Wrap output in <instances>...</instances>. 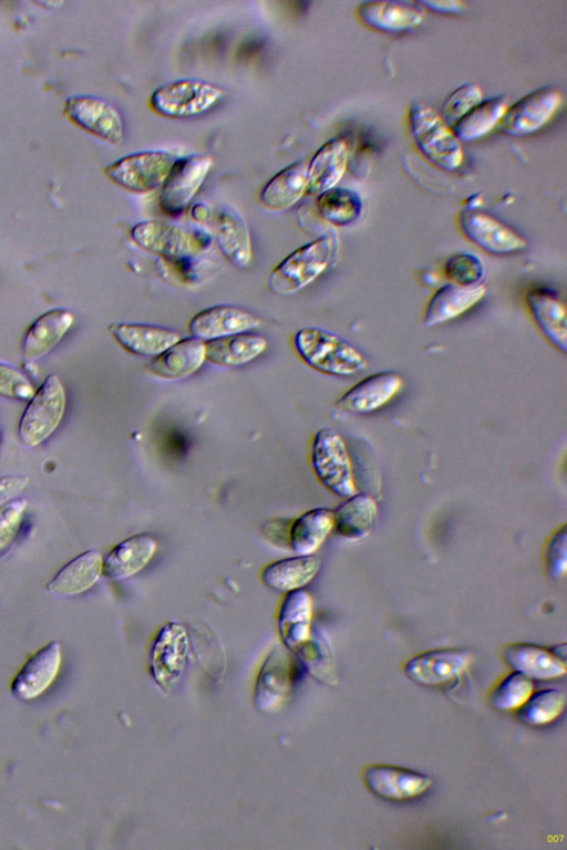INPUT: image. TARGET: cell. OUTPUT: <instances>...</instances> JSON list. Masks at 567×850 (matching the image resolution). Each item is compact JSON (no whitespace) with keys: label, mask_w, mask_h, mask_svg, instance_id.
<instances>
[{"label":"cell","mask_w":567,"mask_h":850,"mask_svg":"<svg viewBox=\"0 0 567 850\" xmlns=\"http://www.w3.org/2000/svg\"><path fill=\"white\" fill-rule=\"evenodd\" d=\"M299 356L313 370L333 375L351 376L364 370L368 361L353 344L326 329L306 326L293 336Z\"/></svg>","instance_id":"1"},{"label":"cell","mask_w":567,"mask_h":850,"mask_svg":"<svg viewBox=\"0 0 567 850\" xmlns=\"http://www.w3.org/2000/svg\"><path fill=\"white\" fill-rule=\"evenodd\" d=\"M409 129L419 152L435 167L453 172L464 159L461 142L432 107L413 102L408 115Z\"/></svg>","instance_id":"2"},{"label":"cell","mask_w":567,"mask_h":850,"mask_svg":"<svg viewBox=\"0 0 567 850\" xmlns=\"http://www.w3.org/2000/svg\"><path fill=\"white\" fill-rule=\"evenodd\" d=\"M333 255L334 242L328 235L301 246L272 269L268 278L269 289L280 296L299 292L328 269Z\"/></svg>","instance_id":"3"},{"label":"cell","mask_w":567,"mask_h":850,"mask_svg":"<svg viewBox=\"0 0 567 850\" xmlns=\"http://www.w3.org/2000/svg\"><path fill=\"white\" fill-rule=\"evenodd\" d=\"M224 96L220 86L199 79H179L158 86L148 106L157 115L173 120L200 116Z\"/></svg>","instance_id":"4"},{"label":"cell","mask_w":567,"mask_h":850,"mask_svg":"<svg viewBox=\"0 0 567 850\" xmlns=\"http://www.w3.org/2000/svg\"><path fill=\"white\" fill-rule=\"evenodd\" d=\"M66 407L64 386L56 374L47 376L24 410L18 428L21 443L37 447L60 426Z\"/></svg>","instance_id":"5"},{"label":"cell","mask_w":567,"mask_h":850,"mask_svg":"<svg viewBox=\"0 0 567 850\" xmlns=\"http://www.w3.org/2000/svg\"><path fill=\"white\" fill-rule=\"evenodd\" d=\"M311 466L320 484L332 494L348 498L357 493L347 445L336 431L321 428L315 434Z\"/></svg>","instance_id":"6"},{"label":"cell","mask_w":567,"mask_h":850,"mask_svg":"<svg viewBox=\"0 0 567 850\" xmlns=\"http://www.w3.org/2000/svg\"><path fill=\"white\" fill-rule=\"evenodd\" d=\"M177 157L166 151L128 154L105 168L106 176L120 187L137 194L161 188Z\"/></svg>","instance_id":"7"},{"label":"cell","mask_w":567,"mask_h":850,"mask_svg":"<svg viewBox=\"0 0 567 850\" xmlns=\"http://www.w3.org/2000/svg\"><path fill=\"white\" fill-rule=\"evenodd\" d=\"M212 157L203 154L177 158L161 187L158 205L169 216L179 215L194 199L210 167Z\"/></svg>","instance_id":"8"},{"label":"cell","mask_w":567,"mask_h":850,"mask_svg":"<svg viewBox=\"0 0 567 850\" xmlns=\"http://www.w3.org/2000/svg\"><path fill=\"white\" fill-rule=\"evenodd\" d=\"M561 101L563 95L557 87L536 89L506 108L498 123V129L509 136L536 133L550 121Z\"/></svg>","instance_id":"9"},{"label":"cell","mask_w":567,"mask_h":850,"mask_svg":"<svg viewBox=\"0 0 567 850\" xmlns=\"http://www.w3.org/2000/svg\"><path fill=\"white\" fill-rule=\"evenodd\" d=\"M457 222L463 235L488 253L512 255L527 246L520 234L488 212L464 209L460 212Z\"/></svg>","instance_id":"10"},{"label":"cell","mask_w":567,"mask_h":850,"mask_svg":"<svg viewBox=\"0 0 567 850\" xmlns=\"http://www.w3.org/2000/svg\"><path fill=\"white\" fill-rule=\"evenodd\" d=\"M64 114L87 133L117 145L124 137V122L118 110L95 96H72L64 103Z\"/></svg>","instance_id":"11"},{"label":"cell","mask_w":567,"mask_h":850,"mask_svg":"<svg viewBox=\"0 0 567 850\" xmlns=\"http://www.w3.org/2000/svg\"><path fill=\"white\" fill-rule=\"evenodd\" d=\"M365 787L375 796L393 801L417 798L432 786L422 773L385 764H371L362 769Z\"/></svg>","instance_id":"12"},{"label":"cell","mask_w":567,"mask_h":850,"mask_svg":"<svg viewBox=\"0 0 567 850\" xmlns=\"http://www.w3.org/2000/svg\"><path fill=\"white\" fill-rule=\"evenodd\" d=\"M471 659V653L465 649L430 650L410 659L404 664L403 671L417 684L437 686L461 675L468 667Z\"/></svg>","instance_id":"13"},{"label":"cell","mask_w":567,"mask_h":850,"mask_svg":"<svg viewBox=\"0 0 567 850\" xmlns=\"http://www.w3.org/2000/svg\"><path fill=\"white\" fill-rule=\"evenodd\" d=\"M404 380L394 371L370 374L352 385L337 401V407L354 415L373 413L386 405L403 387Z\"/></svg>","instance_id":"14"},{"label":"cell","mask_w":567,"mask_h":850,"mask_svg":"<svg viewBox=\"0 0 567 850\" xmlns=\"http://www.w3.org/2000/svg\"><path fill=\"white\" fill-rule=\"evenodd\" d=\"M62 662L59 642L51 641L33 653L13 677L10 690L20 701L39 697L54 682Z\"/></svg>","instance_id":"15"},{"label":"cell","mask_w":567,"mask_h":850,"mask_svg":"<svg viewBox=\"0 0 567 850\" xmlns=\"http://www.w3.org/2000/svg\"><path fill=\"white\" fill-rule=\"evenodd\" d=\"M261 324L251 312L230 304H218L196 313L188 323L190 334L204 342L247 333Z\"/></svg>","instance_id":"16"},{"label":"cell","mask_w":567,"mask_h":850,"mask_svg":"<svg viewBox=\"0 0 567 850\" xmlns=\"http://www.w3.org/2000/svg\"><path fill=\"white\" fill-rule=\"evenodd\" d=\"M188 654L186 630L176 622L165 624L157 634L150 656L154 678L167 688L179 678Z\"/></svg>","instance_id":"17"},{"label":"cell","mask_w":567,"mask_h":850,"mask_svg":"<svg viewBox=\"0 0 567 850\" xmlns=\"http://www.w3.org/2000/svg\"><path fill=\"white\" fill-rule=\"evenodd\" d=\"M131 238L142 249L158 255L168 262L188 258L194 252L190 234L163 220L136 224L131 230Z\"/></svg>","instance_id":"18"},{"label":"cell","mask_w":567,"mask_h":850,"mask_svg":"<svg viewBox=\"0 0 567 850\" xmlns=\"http://www.w3.org/2000/svg\"><path fill=\"white\" fill-rule=\"evenodd\" d=\"M529 313L544 338L563 353L567 349V315L564 301L548 287H533L525 294Z\"/></svg>","instance_id":"19"},{"label":"cell","mask_w":567,"mask_h":850,"mask_svg":"<svg viewBox=\"0 0 567 850\" xmlns=\"http://www.w3.org/2000/svg\"><path fill=\"white\" fill-rule=\"evenodd\" d=\"M359 21L384 33H403L416 29L424 19L423 10L403 1H367L357 8Z\"/></svg>","instance_id":"20"},{"label":"cell","mask_w":567,"mask_h":850,"mask_svg":"<svg viewBox=\"0 0 567 850\" xmlns=\"http://www.w3.org/2000/svg\"><path fill=\"white\" fill-rule=\"evenodd\" d=\"M485 294L486 288L482 283L476 286L446 283L430 298L425 307L423 324L431 328L455 320L480 303Z\"/></svg>","instance_id":"21"},{"label":"cell","mask_w":567,"mask_h":850,"mask_svg":"<svg viewBox=\"0 0 567 850\" xmlns=\"http://www.w3.org/2000/svg\"><path fill=\"white\" fill-rule=\"evenodd\" d=\"M504 662L530 680L548 681L566 673L565 660L548 649L528 643L506 644L501 652Z\"/></svg>","instance_id":"22"},{"label":"cell","mask_w":567,"mask_h":850,"mask_svg":"<svg viewBox=\"0 0 567 850\" xmlns=\"http://www.w3.org/2000/svg\"><path fill=\"white\" fill-rule=\"evenodd\" d=\"M206 361L205 342L194 336L182 338L147 365L148 372L162 380L179 381L196 373Z\"/></svg>","instance_id":"23"},{"label":"cell","mask_w":567,"mask_h":850,"mask_svg":"<svg viewBox=\"0 0 567 850\" xmlns=\"http://www.w3.org/2000/svg\"><path fill=\"white\" fill-rule=\"evenodd\" d=\"M348 144L342 137L327 141L307 164V191L312 195L331 189L341 180L348 163Z\"/></svg>","instance_id":"24"},{"label":"cell","mask_w":567,"mask_h":850,"mask_svg":"<svg viewBox=\"0 0 567 850\" xmlns=\"http://www.w3.org/2000/svg\"><path fill=\"white\" fill-rule=\"evenodd\" d=\"M109 331L124 350L140 356L155 357L182 339L172 329L143 323H113Z\"/></svg>","instance_id":"25"},{"label":"cell","mask_w":567,"mask_h":850,"mask_svg":"<svg viewBox=\"0 0 567 850\" xmlns=\"http://www.w3.org/2000/svg\"><path fill=\"white\" fill-rule=\"evenodd\" d=\"M156 549L157 542L151 535H133L117 543L103 558V574L112 580L133 577L147 566Z\"/></svg>","instance_id":"26"},{"label":"cell","mask_w":567,"mask_h":850,"mask_svg":"<svg viewBox=\"0 0 567 850\" xmlns=\"http://www.w3.org/2000/svg\"><path fill=\"white\" fill-rule=\"evenodd\" d=\"M102 574L101 552L87 550L64 564L48 582L47 590L54 595H78L91 589Z\"/></svg>","instance_id":"27"},{"label":"cell","mask_w":567,"mask_h":850,"mask_svg":"<svg viewBox=\"0 0 567 850\" xmlns=\"http://www.w3.org/2000/svg\"><path fill=\"white\" fill-rule=\"evenodd\" d=\"M74 322L66 309H53L39 317L28 329L22 354L27 361H37L49 354L63 339Z\"/></svg>","instance_id":"28"},{"label":"cell","mask_w":567,"mask_h":850,"mask_svg":"<svg viewBox=\"0 0 567 850\" xmlns=\"http://www.w3.org/2000/svg\"><path fill=\"white\" fill-rule=\"evenodd\" d=\"M216 239L223 256L237 268H245L252 257L251 238L244 217L233 207L223 206L216 217Z\"/></svg>","instance_id":"29"},{"label":"cell","mask_w":567,"mask_h":850,"mask_svg":"<svg viewBox=\"0 0 567 850\" xmlns=\"http://www.w3.org/2000/svg\"><path fill=\"white\" fill-rule=\"evenodd\" d=\"M312 598L302 590L287 592L278 618V628L284 643L291 650H301L310 638Z\"/></svg>","instance_id":"30"},{"label":"cell","mask_w":567,"mask_h":850,"mask_svg":"<svg viewBox=\"0 0 567 850\" xmlns=\"http://www.w3.org/2000/svg\"><path fill=\"white\" fill-rule=\"evenodd\" d=\"M307 193V164L297 160L271 177L260 191L262 205L274 211L293 207Z\"/></svg>","instance_id":"31"},{"label":"cell","mask_w":567,"mask_h":850,"mask_svg":"<svg viewBox=\"0 0 567 850\" xmlns=\"http://www.w3.org/2000/svg\"><path fill=\"white\" fill-rule=\"evenodd\" d=\"M267 340L255 333H240L205 342L206 361L223 367H238L259 357Z\"/></svg>","instance_id":"32"},{"label":"cell","mask_w":567,"mask_h":850,"mask_svg":"<svg viewBox=\"0 0 567 850\" xmlns=\"http://www.w3.org/2000/svg\"><path fill=\"white\" fill-rule=\"evenodd\" d=\"M318 557L296 556L268 563L261 571L260 578L268 588L290 592L302 589L313 580L320 570Z\"/></svg>","instance_id":"33"},{"label":"cell","mask_w":567,"mask_h":850,"mask_svg":"<svg viewBox=\"0 0 567 850\" xmlns=\"http://www.w3.org/2000/svg\"><path fill=\"white\" fill-rule=\"evenodd\" d=\"M334 529L333 510L315 508L303 512L290 526L288 542L297 556H311Z\"/></svg>","instance_id":"34"},{"label":"cell","mask_w":567,"mask_h":850,"mask_svg":"<svg viewBox=\"0 0 567 850\" xmlns=\"http://www.w3.org/2000/svg\"><path fill=\"white\" fill-rule=\"evenodd\" d=\"M377 516L375 500L365 493H355L333 511L334 529L348 540H361L371 532Z\"/></svg>","instance_id":"35"},{"label":"cell","mask_w":567,"mask_h":850,"mask_svg":"<svg viewBox=\"0 0 567 850\" xmlns=\"http://www.w3.org/2000/svg\"><path fill=\"white\" fill-rule=\"evenodd\" d=\"M506 108L507 102L502 96L482 100L452 126V131L460 142L475 141L498 125Z\"/></svg>","instance_id":"36"},{"label":"cell","mask_w":567,"mask_h":850,"mask_svg":"<svg viewBox=\"0 0 567 850\" xmlns=\"http://www.w3.org/2000/svg\"><path fill=\"white\" fill-rule=\"evenodd\" d=\"M316 207L327 222L348 226L360 218L363 203L355 191L336 186L318 195Z\"/></svg>","instance_id":"37"},{"label":"cell","mask_w":567,"mask_h":850,"mask_svg":"<svg viewBox=\"0 0 567 850\" xmlns=\"http://www.w3.org/2000/svg\"><path fill=\"white\" fill-rule=\"evenodd\" d=\"M566 695L560 690L547 688L532 693L516 712L517 719L528 726H544L556 721L564 712Z\"/></svg>","instance_id":"38"},{"label":"cell","mask_w":567,"mask_h":850,"mask_svg":"<svg viewBox=\"0 0 567 850\" xmlns=\"http://www.w3.org/2000/svg\"><path fill=\"white\" fill-rule=\"evenodd\" d=\"M533 690L532 680L514 671L496 684L491 692L489 702L499 711L517 709L528 699Z\"/></svg>","instance_id":"39"},{"label":"cell","mask_w":567,"mask_h":850,"mask_svg":"<svg viewBox=\"0 0 567 850\" xmlns=\"http://www.w3.org/2000/svg\"><path fill=\"white\" fill-rule=\"evenodd\" d=\"M445 278L460 286H476L485 277L484 262L471 252H458L450 256L443 268Z\"/></svg>","instance_id":"40"},{"label":"cell","mask_w":567,"mask_h":850,"mask_svg":"<svg viewBox=\"0 0 567 850\" xmlns=\"http://www.w3.org/2000/svg\"><path fill=\"white\" fill-rule=\"evenodd\" d=\"M483 100V93L475 83H465L455 89L442 105V118L449 126H453Z\"/></svg>","instance_id":"41"},{"label":"cell","mask_w":567,"mask_h":850,"mask_svg":"<svg viewBox=\"0 0 567 850\" xmlns=\"http://www.w3.org/2000/svg\"><path fill=\"white\" fill-rule=\"evenodd\" d=\"M28 500L17 497L0 506V557L14 543L21 528Z\"/></svg>","instance_id":"42"},{"label":"cell","mask_w":567,"mask_h":850,"mask_svg":"<svg viewBox=\"0 0 567 850\" xmlns=\"http://www.w3.org/2000/svg\"><path fill=\"white\" fill-rule=\"evenodd\" d=\"M544 563L548 578L558 580L567 570V528L558 527L548 538L544 549Z\"/></svg>","instance_id":"43"},{"label":"cell","mask_w":567,"mask_h":850,"mask_svg":"<svg viewBox=\"0 0 567 850\" xmlns=\"http://www.w3.org/2000/svg\"><path fill=\"white\" fill-rule=\"evenodd\" d=\"M35 393L34 386L18 369L0 363V396L16 401H30Z\"/></svg>","instance_id":"44"},{"label":"cell","mask_w":567,"mask_h":850,"mask_svg":"<svg viewBox=\"0 0 567 850\" xmlns=\"http://www.w3.org/2000/svg\"><path fill=\"white\" fill-rule=\"evenodd\" d=\"M30 478L24 475H7L0 477V506L17 498L29 485Z\"/></svg>","instance_id":"45"},{"label":"cell","mask_w":567,"mask_h":850,"mask_svg":"<svg viewBox=\"0 0 567 850\" xmlns=\"http://www.w3.org/2000/svg\"><path fill=\"white\" fill-rule=\"evenodd\" d=\"M422 10H429L441 14L457 13L463 9V2L449 0L420 1L416 3Z\"/></svg>","instance_id":"46"},{"label":"cell","mask_w":567,"mask_h":850,"mask_svg":"<svg viewBox=\"0 0 567 850\" xmlns=\"http://www.w3.org/2000/svg\"><path fill=\"white\" fill-rule=\"evenodd\" d=\"M209 207L204 204H197L192 208V217L200 222H204L209 218Z\"/></svg>","instance_id":"47"}]
</instances>
